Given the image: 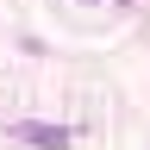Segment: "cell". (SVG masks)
I'll list each match as a JSON object with an SVG mask.
<instances>
[{"label": "cell", "mask_w": 150, "mask_h": 150, "mask_svg": "<svg viewBox=\"0 0 150 150\" xmlns=\"http://www.w3.org/2000/svg\"><path fill=\"white\" fill-rule=\"evenodd\" d=\"M19 138H25V144H44V150H56V144L69 138V131H56V125H38V119H25V125H19Z\"/></svg>", "instance_id": "6da1fadb"}]
</instances>
